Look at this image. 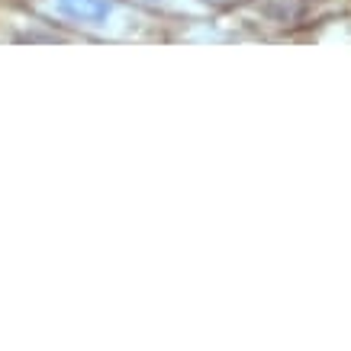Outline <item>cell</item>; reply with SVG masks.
I'll use <instances>...</instances> for the list:
<instances>
[]
</instances>
